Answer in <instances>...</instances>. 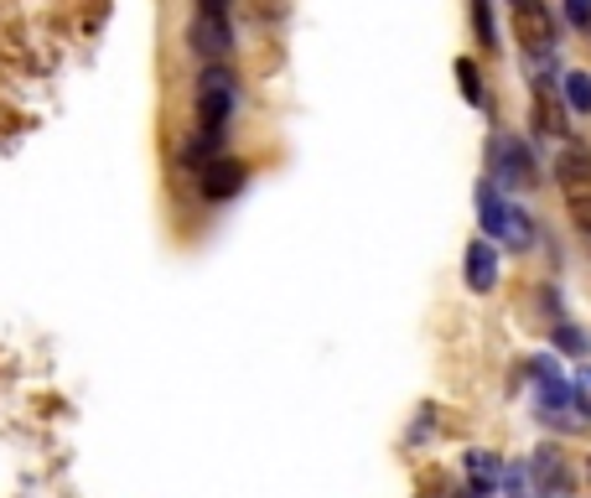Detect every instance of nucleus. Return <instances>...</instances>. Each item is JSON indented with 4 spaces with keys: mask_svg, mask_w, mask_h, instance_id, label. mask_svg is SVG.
<instances>
[{
    "mask_svg": "<svg viewBox=\"0 0 591 498\" xmlns=\"http://www.w3.org/2000/svg\"><path fill=\"white\" fill-rule=\"evenodd\" d=\"M477 224H483V240L488 244H504L514 255L535 250V219L514 198H504L498 182H477Z\"/></svg>",
    "mask_w": 591,
    "mask_h": 498,
    "instance_id": "nucleus-1",
    "label": "nucleus"
},
{
    "mask_svg": "<svg viewBox=\"0 0 591 498\" xmlns=\"http://www.w3.org/2000/svg\"><path fill=\"white\" fill-rule=\"evenodd\" d=\"M234 99H239V78L223 63H208L203 84H198V125L208 136H223V125L234 115Z\"/></svg>",
    "mask_w": 591,
    "mask_h": 498,
    "instance_id": "nucleus-2",
    "label": "nucleus"
},
{
    "mask_svg": "<svg viewBox=\"0 0 591 498\" xmlns=\"http://www.w3.org/2000/svg\"><path fill=\"white\" fill-rule=\"evenodd\" d=\"M493 172L504 188H535L540 172H535V156L519 136H493Z\"/></svg>",
    "mask_w": 591,
    "mask_h": 498,
    "instance_id": "nucleus-3",
    "label": "nucleus"
},
{
    "mask_svg": "<svg viewBox=\"0 0 591 498\" xmlns=\"http://www.w3.org/2000/svg\"><path fill=\"white\" fill-rule=\"evenodd\" d=\"M514 11V36H519L529 52H556V17L545 11V0H519L508 6Z\"/></svg>",
    "mask_w": 591,
    "mask_h": 498,
    "instance_id": "nucleus-4",
    "label": "nucleus"
},
{
    "mask_svg": "<svg viewBox=\"0 0 591 498\" xmlns=\"http://www.w3.org/2000/svg\"><path fill=\"white\" fill-rule=\"evenodd\" d=\"M187 36H192V52H198L203 63H223V57H229V47H234L229 17H203V11H198V21L187 27Z\"/></svg>",
    "mask_w": 591,
    "mask_h": 498,
    "instance_id": "nucleus-5",
    "label": "nucleus"
},
{
    "mask_svg": "<svg viewBox=\"0 0 591 498\" xmlns=\"http://www.w3.org/2000/svg\"><path fill=\"white\" fill-rule=\"evenodd\" d=\"M529 379H535V390H540L545 415H566V411H571V379L560 374L556 359H535V363H529Z\"/></svg>",
    "mask_w": 591,
    "mask_h": 498,
    "instance_id": "nucleus-6",
    "label": "nucleus"
},
{
    "mask_svg": "<svg viewBox=\"0 0 591 498\" xmlns=\"http://www.w3.org/2000/svg\"><path fill=\"white\" fill-rule=\"evenodd\" d=\"M462 271H467V292L488 296L493 286H498V244L473 240L467 250H462Z\"/></svg>",
    "mask_w": 591,
    "mask_h": 498,
    "instance_id": "nucleus-7",
    "label": "nucleus"
},
{
    "mask_svg": "<svg viewBox=\"0 0 591 498\" xmlns=\"http://www.w3.org/2000/svg\"><path fill=\"white\" fill-rule=\"evenodd\" d=\"M244 188V167H239L234 156H219V161H208L203 167V198L208 203H223V198H234Z\"/></svg>",
    "mask_w": 591,
    "mask_h": 498,
    "instance_id": "nucleus-8",
    "label": "nucleus"
},
{
    "mask_svg": "<svg viewBox=\"0 0 591 498\" xmlns=\"http://www.w3.org/2000/svg\"><path fill=\"white\" fill-rule=\"evenodd\" d=\"M556 182L566 192H581L591 182V151L581 146V140H566V146H560V156H556Z\"/></svg>",
    "mask_w": 591,
    "mask_h": 498,
    "instance_id": "nucleus-9",
    "label": "nucleus"
},
{
    "mask_svg": "<svg viewBox=\"0 0 591 498\" xmlns=\"http://www.w3.org/2000/svg\"><path fill=\"white\" fill-rule=\"evenodd\" d=\"M529 473H535V483H540V498L550 494H566L571 488V478H566V463H560V452H535V463H529Z\"/></svg>",
    "mask_w": 591,
    "mask_h": 498,
    "instance_id": "nucleus-10",
    "label": "nucleus"
},
{
    "mask_svg": "<svg viewBox=\"0 0 591 498\" xmlns=\"http://www.w3.org/2000/svg\"><path fill=\"white\" fill-rule=\"evenodd\" d=\"M467 478H473V494L488 498L498 483H504V463L493 452H467Z\"/></svg>",
    "mask_w": 591,
    "mask_h": 498,
    "instance_id": "nucleus-11",
    "label": "nucleus"
},
{
    "mask_svg": "<svg viewBox=\"0 0 591 498\" xmlns=\"http://www.w3.org/2000/svg\"><path fill=\"white\" fill-rule=\"evenodd\" d=\"M456 88H462V99L473 104V109L488 104V94H483V73H477L473 57H456Z\"/></svg>",
    "mask_w": 591,
    "mask_h": 498,
    "instance_id": "nucleus-12",
    "label": "nucleus"
},
{
    "mask_svg": "<svg viewBox=\"0 0 591 498\" xmlns=\"http://www.w3.org/2000/svg\"><path fill=\"white\" fill-rule=\"evenodd\" d=\"M566 109L571 115H591V73H566Z\"/></svg>",
    "mask_w": 591,
    "mask_h": 498,
    "instance_id": "nucleus-13",
    "label": "nucleus"
},
{
    "mask_svg": "<svg viewBox=\"0 0 591 498\" xmlns=\"http://www.w3.org/2000/svg\"><path fill=\"white\" fill-rule=\"evenodd\" d=\"M473 27H477V42H483V47H498V32H493V6H488V0H473Z\"/></svg>",
    "mask_w": 591,
    "mask_h": 498,
    "instance_id": "nucleus-14",
    "label": "nucleus"
},
{
    "mask_svg": "<svg viewBox=\"0 0 591 498\" xmlns=\"http://www.w3.org/2000/svg\"><path fill=\"white\" fill-rule=\"evenodd\" d=\"M535 125H540V136H566V130H571V125L560 120V109L556 104H535Z\"/></svg>",
    "mask_w": 591,
    "mask_h": 498,
    "instance_id": "nucleus-15",
    "label": "nucleus"
},
{
    "mask_svg": "<svg viewBox=\"0 0 591 498\" xmlns=\"http://www.w3.org/2000/svg\"><path fill=\"white\" fill-rule=\"evenodd\" d=\"M550 338H556V348H566V353H587V332H581V327H571V322H556V332H550Z\"/></svg>",
    "mask_w": 591,
    "mask_h": 498,
    "instance_id": "nucleus-16",
    "label": "nucleus"
},
{
    "mask_svg": "<svg viewBox=\"0 0 591 498\" xmlns=\"http://www.w3.org/2000/svg\"><path fill=\"white\" fill-rule=\"evenodd\" d=\"M566 203H571V219H576V229L591 240V192H566Z\"/></svg>",
    "mask_w": 591,
    "mask_h": 498,
    "instance_id": "nucleus-17",
    "label": "nucleus"
},
{
    "mask_svg": "<svg viewBox=\"0 0 591 498\" xmlns=\"http://www.w3.org/2000/svg\"><path fill=\"white\" fill-rule=\"evenodd\" d=\"M571 405L591 421V369H581V374L571 379Z\"/></svg>",
    "mask_w": 591,
    "mask_h": 498,
    "instance_id": "nucleus-18",
    "label": "nucleus"
},
{
    "mask_svg": "<svg viewBox=\"0 0 591 498\" xmlns=\"http://www.w3.org/2000/svg\"><path fill=\"white\" fill-rule=\"evenodd\" d=\"M566 21L576 32H591V0H566Z\"/></svg>",
    "mask_w": 591,
    "mask_h": 498,
    "instance_id": "nucleus-19",
    "label": "nucleus"
},
{
    "mask_svg": "<svg viewBox=\"0 0 591 498\" xmlns=\"http://www.w3.org/2000/svg\"><path fill=\"white\" fill-rule=\"evenodd\" d=\"M198 6H203V17H229L234 0H198Z\"/></svg>",
    "mask_w": 591,
    "mask_h": 498,
    "instance_id": "nucleus-20",
    "label": "nucleus"
},
{
    "mask_svg": "<svg viewBox=\"0 0 591 498\" xmlns=\"http://www.w3.org/2000/svg\"><path fill=\"white\" fill-rule=\"evenodd\" d=\"M587 478H591V457H587Z\"/></svg>",
    "mask_w": 591,
    "mask_h": 498,
    "instance_id": "nucleus-21",
    "label": "nucleus"
},
{
    "mask_svg": "<svg viewBox=\"0 0 591 498\" xmlns=\"http://www.w3.org/2000/svg\"><path fill=\"white\" fill-rule=\"evenodd\" d=\"M508 6H519V0H508Z\"/></svg>",
    "mask_w": 591,
    "mask_h": 498,
    "instance_id": "nucleus-22",
    "label": "nucleus"
}]
</instances>
